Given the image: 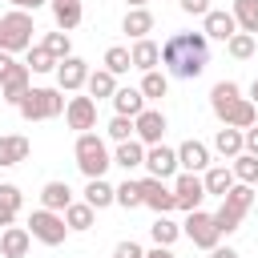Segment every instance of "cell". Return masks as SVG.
Segmentation results:
<instances>
[{"label": "cell", "instance_id": "1", "mask_svg": "<svg viewBox=\"0 0 258 258\" xmlns=\"http://www.w3.org/2000/svg\"><path fill=\"white\" fill-rule=\"evenodd\" d=\"M161 64L169 69V77L177 81H194L206 73L210 64V36L206 32H173L161 44Z\"/></svg>", "mask_w": 258, "mask_h": 258}, {"label": "cell", "instance_id": "2", "mask_svg": "<svg viewBox=\"0 0 258 258\" xmlns=\"http://www.w3.org/2000/svg\"><path fill=\"white\" fill-rule=\"evenodd\" d=\"M210 109L222 125H234V129H250L258 121V105L250 97H242V85L238 81H218L210 89Z\"/></svg>", "mask_w": 258, "mask_h": 258}, {"label": "cell", "instance_id": "3", "mask_svg": "<svg viewBox=\"0 0 258 258\" xmlns=\"http://www.w3.org/2000/svg\"><path fill=\"white\" fill-rule=\"evenodd\" d=\"M73 157H77V169L85 177H105V169L113 165V153H109V145H105L101 133H77Z\"/></svg>", "mask_w": 258, "mask_h": 258}, {"label": "cell", "instance_id": "4", "mask_svg": "<svg viewBox=\"0 0 258 258\" xmlns=\"http://www.w3.org/2000/svg\"><path fill=\"white\" fill-rule=\"evenodd\" d=\"M32 32H36L32 12H24V8L4 12L0 16V52H28L32 48Z\"/></svg>", "mask_w": 258, "mask_h": 258}, {"label": "cell", "instance_id": "5", "mask_svg": "<svg viewBox=\"0 0 258 258\" xmlns=\"http://www.w3.org/2000/svg\"><path fill=\"white\" fill-rule=\"evenodd\" d=\"M64 97H60V89H28L24 93V101L16 105V113L24 117V121H52V117H60L64 113Z\"/></svg>", "mask_w": 258, "mask_h": 258}, {"label": "cell", "instance_id": "6", "mask_svg": "<svg viewBox=\"0 0 258 258\" xmlns=\"http://www.w3.org/2000/svg\"><path fill=\"white\" fill-rule=\"evenodd\" d=\"M28 234L36 238V242H44V246H60L64 238H69V222H64V214H56V210H32V218H28Z\"/></svg>", "mask_w": 258, "mask_h": 258}, {"label": "cell", "instance_id": "7", "mask_svg": "<svg viewBox=\"0 0 258 258\" xmlns=\"http://www.w3.org/2000/svg\"><path fill=\"white\" fill-rule=\"evenodd\" d=\"M181 234H185L198 250H214V246L222 242V230H218L214 214H206V210H189L185 222H181Z\"/></svg>", "mask_w": 258, "mask_h": 258}, {"label": "cell", "instance_id": "8", "mask_svg": "<svg viewBox=\"0 0 258 258\" xmlns=\"http://www.w3.org/2000/svg\"><path fill=\"white\" fill-rule=\"evenodd\" d=\"M173 198H177V210H185V214H189V210H202V202H206L210 194H206V181H202L198 173H189V169H185V173H177V177H173Z\"/></svg>", "mask_w": 258, "mask_h": 258}, {"label": "cell", "instance_id": "9", "mask_svg": "<svg viewBox=\"0 0 258 258\" xmlns=\"http://www.w3.org/2000/svg\"><path fill=\"white\" fill-rule=\"evenodd\" d=\"M165 129H169V121H165V113L161 109H141L137 117H133V137L141 141V145H157L161 137H165Z\"/></svg>", "mask_w": 258, "mask_h": 258}, {"label": "cell", "instance_id": "10", "mask_svg": "<svg viewBox=\"0 0 258 258\" xmlns=\"http://www.w3.org/2000/svg\"><path fill=\"white\" fill-rule=\"evenodd\" d=\"M64 121H69V129H77V133L97 129V101H93V97H69Z\"/></svg>", "mask_w": 258, "mask_h": 258}, {"label": "cell", "instance_id": "11", "mask_svg": "<svg viewBox=\"0 0 258 258\" xmlns=\"http://www.w3.org/2000/svg\"><path fill=\"white\" fill-rule=\"evenodd\" d=\"M145 169H149V177H173L181 165H177V149H169V145H145Z\"/></svg>", "mask_w": 258, "mask_h": 258}, {"label": "cell", "instance_id": "12", "mask_svg": "<svg viewBox=\"0 0 258 258\" xmlns=\"http://www.w3.org/2000/svg\"><path fill=\"white\" fill-rule=\"evenodd\" d=\"M89 85V64L81 60V56H64L60 64H56V89L60 93H77V89H85Z\"/></svg>", "mask_w": 258, "mask_h": 258}, {"label": "cell", "instance_id": "13", "mask_svg": "<svg viewBox=\"0 0 258 258\" xmlns=\"http://www.w3.org/2000/svg\"><path fill=\"white\" fill-rule=\"evenodd\" d=\"M141 198H145V206H149L153 214L177 210V198H173V189H169L161 177H141Z\"/></svg>", "mask_w": 258, "mask_h": 258}, {"label": "cell", "instance_id": "14", "mask_svg": "<svg viewBox=\"0 0 258 258\" xmlns=\"http://www.w3.org/2000/svg\"><path fill=\"white\" fill-rule=\"evenodd\" d=\"M202 32H206L210 40H222V44H226V40H230L234 32H242V28H238V20H234V12H222V8H210V12L202 16Z\"/></svg>", "mask_w": 258, "mask_h": 258}, {"label": "cell", "instance_id": "15", "mask_svg": "<svg viewBox=\"0 0 258 258\" xmlns=\"http://www.w3.org/2000/svg\"><path fill=\"white\" fill-rule=\"evenodd\" d=\"M28 77H32V69H28V64H12V73L0 81V97H4L8 105H20V101H24V93L32 89V85H28Z\"/></svg>", "mask_w": 258, "mask_h": 258}, {"label": "cell", "instance_id": "16", "mask_svg": "<svg viewBox=\"0 0 258 258\" xmlns=\"http://www.w3.org/2000/svg\"><path fill=\"white\" fill-rule=\"evenodd\" d=\"M177 165L181 169H189V173H206L210 169V145H202V141H181L177 145Z\"/></svg>", "mask_w": 258, "mask_h": 258}, {"label": "cell", "instance_id": "17", "mask_svg": "<svg viewBox=\"0 0 258 258\" xmlns=\"http://www.w3.org/2000/svg\"><path fill=\"white\" fill-rule=\"evenodd\" d=\"M28 246H32V234L24 226H4V234H0V258H24Z\"/></svg>", "mask_w": 258, "mask_h": 258}, {"label": "cell", "instance_id": "18", "mask_svg": "<svg viewBox=\"0 0 258 258\" xmlns=\"http://www.w3.org/2000/svg\"><path fill=\"white\" fill-rule=\"evenodd\" d=\"M214 149L222 153V157H238V153H246V129H234V125H222L218 133H214Z\"/></svg>", "mask_w": 258, "mask_h": 258}, {"label": "cell", "instance_id": "19", "mask_svg": "<svg viewBox=\"0 0 258 258\" xmlns=\"http://www.w3.org/2000/svg\"><path fill=\"white\" fill-rule=\"evenodd\" d=\"M113 165H121L125 173H129V169H141V165H145V145H141L137 137L117 141V149H113Z\"/></svg>", "mask_w": 258, "mask_h": 258}, {"label": "cell", "instance_id": "20", "mask_svg": "<svg viewBox=\"0 0 258 258\" xmlns=\"http://www.w3.org/2000/svg\"><path fill=\"white\" fill-rule=\"evenodd\" d=\"M40 206L64 214V210L73 206V189H69V181H44V185H40Z\"/></svg>", "mask_w": 258, "mask_h": 258}, {"label": "cell", "instance_id": "21", "mask_svg": "<svg viewBox=\"0 0 258 258\" xmlns=\"http://www.w3.org/2000/svg\"><path fill=\"white\" fill-rule=\"evenodd\" d=\"M28 153H32L28 137H20V133L0 137V165H20V161H28Z\"/></svg>", "mask_w": 258, "mask_h": 258}, {"label": "cell", "instance_id": "22", "mask_svg": "<svg viewBox=\"0 0 258 258\" xmlns=\"http://www.w3.org/2000/svg\"><path fill=\"white\" fill-rule=\"evenodd\" d=\"M129 56H133V69L149 73V69H157V64H161V44H153L149 36H141V40H133Z\"/></svg>", "mask_w": 258, "mask_h": 258}, {"label": "cell", "instance_id": "23", "mask_svg": "<svg viewBox=\"0 0 258 258\" xmlns=\"http://www.w3.org/2000/svg\"><path fill=\"white\" fill-rule=\"evenodd\" d=\"M52 20H56V28L73 32V28L85 20V8H81V0H52Z\"/></svg>", "mask_w": 258, "mask_h": 258}, {"label": "cell", "instance_id": "24", "mask_svg": "<svg viewBox=\"0 0 258 258\" xmlns=\"http://www.w3.org/2000/svg\"><path fill=\"white\" fill-rule=\"evenodd\" d=\"M202 181H206V194L226 198V194H230V185H234L238 177H234V169H230V165H210V169L202 173Z\"/></svg>", "mask_w": 258, "mask_h": 258}, {"label": "cell", "instance_id": "25", "mask_svg": "<svg viewBox=\"0 0 258 258\" xmlns=\"http://www.w3.org/2000/svg\"><path fill=\"white\" fill-rule=\"evenodd\" d=\"M20 206H24L20 185L4 181V185H0V226H12V222H16V214H20Z\"/></svg>", "mask_w": 258, "mask_h": 258}, {"label": "cell", "instance_id": "26", "mask_svg": "<svg viewBox=\"0 0 258 258\" xmlns=\"http://www.w3.org/2000/svg\"><path fill=\"white\" fill-rule=\"evenodd\" d=\"M85 202H89L93 210H105V206L117 202V185H109L105 177H89V185H85Z\"/></svg>", "mask_w": 258, "mask_h": 258}, {"label": "cell", "instance_id": "27", "mask_svg": "<svg viewBox=\"0 0 258 258\" xmlns=\"http://www.w3.org/2000/svg\"><path fill=\"white\" fill-rule=\"evenodd\" d=\"M121 28H125L133 40H141V36L153 32V12H149V8H129L125 20H121Z\"/></svg>", "mask_w": 258, "mask_h": 258}, {"label": "cell", "instance_id": "28", "mask_svg": "<svg viewBox=\"0 0 258 258\" xmlns=\"http://www.w3.org/2000/svg\"><path fill=\"white\" fill-rule=\"evenodd\" d=\"M113 109L125 113V117H137V113L145 109V93H141V85H137V89H129V85L117 89V93H113Z\"/></svg>", "mask_w": 258, "mask_h": 258}, {"label": "cell", "instance_id": "29", "mask_svg": "<svg viewBox=\"0 0 258 258\" xmlns=\"http://www.w3.org/2000/svg\"><path fill=\"white\" fill-rule=\"evenodd\" d=\"M149 238H153V246H173V242L181 238V226H177L169 214H157V222L149 226Z\"/></svg>", "mask_w": 258, "mask_h": 258}, {"label": "cell", "instance_id": "30", "mask_svg": "<svg viewBox=\"0 0 258 258\" xmlns=\"http://www.w3.org/2000/svg\"><path fill=\"white\" fill-rule=\"evenodd\" d=\"M85 89H89L93 101H101V97L113 101V93H117V77H113L109 69H97V73H89V85H85Z\"/></svg>", "mask_w": 258, "mask_h": 258}, {"label": "cell", "instance_id": "31", "mask_svg": "<svg viewBox=\"0 0 258 258\" xmlns=\"http://www.w3.org/2000/svg\"><path fill=\"white\" fill-rule=\"evenodd\" d=\"M234 20H238V28L242 32H250V36H258V0H234Z\"/></svg>", "mask_w": 258, "mask_h": 258}, {"label": "cell", "instance_id": "32", "mask_svg": "<svg viewBox=\"0 0 258 258\" xmlns=\"http://www.w3.org/2000/svg\"><path fill=\"white\" fill-rule=\"evenodd\" d=\"M93 206L89 202H73L69 210H64V222H69V230H77V234H85V230H93Z\"/></svg>", "mask_w": 258, "mask_h": 258}, {"label": "cell", "instance_id": "33", "mask_svg": "<svg viewBox=\"0 0 258 258\" xmlns=\"http://www.w3.org/2000/svg\"><path fill=\"white\" fill-rule=\"evenodd\" d=\"M141 93H145V101H161V97L169 93V77L157 73V69H149V73L141 77Z\"/></svg>", "mask_w": 258, "mask_h": 258}, {"label": "cell", "instance_id": "34", "mask_svg": "<svg viewBox=\"0 0 258 258\" xmlns=\"http://www.w3.org/2000/svg\"><path fill=\"white\" fill-rule=\"evenodd\" d=\"M254 48H258V40H254L250 32H234V36L226 40V52H230L234 60H250V56H254Z\"/></svg>", "mask_w": 258, "mask_h": 258}, {"label": "cell", "instance_id": "35", "mask_svg": "<svg viewBox=\"0 0 258 258\" xmlns=\"http://www.w3.org/2000/svg\"><path fill=\"white\" fill-rule=\"evenodd\" d=\"M24 64H28L32 73H56V64H60V60H56V56H52V52H48L44 44H32V48H28V60H24Z\"/></svg>", "mask_w": 258, "mask_h": 258}, {"label": "cell", "instance_id": "36", "mask_svg": "<svg viewBox=\"0 0 258 258\" xmlns=\"http://www.w3.org/2000/svg\"><path fill=\"white\" fill-rule=\"evenodd\" d=\"M230 169H234V177H238V181H246V185H258V157H254V153H238Z\"/></svg>", "mask_w": 258, "mask_h": 258}, {"label": "cell", "instance_id": "37", "mask_svg": "<svg viewBox=\"0 0 258 258\" xmlns=\"http://www.w3.org/2000/svg\"><path fill=\"white\" fill-rule=\"evenodd\" d=\"M105 69H109L113 77H121V73H129V69H133V56H129V48H121V44H113V48H105Z\"/></svg>", "mask_w": 258, "mask_h": 258}, {"label": "cell", "instance_id": "38", "mask_svg": "<svg viewBox=\"0 0 258 258\" xmlns=\"http://www.w3.org/2000/svg\"><path fill=\"white\" fill-rule=\"evenodd\" d=\"M222 202H230L234 210L250 214V206H254V185H246V181H234V185H230V194H226Z\"/></svg>", "mask_w": 258, "mask_h": 258}, {"label": "cell", "instance_id": "39", "mask_svg": "<svg viewBox=\"0 0 258 258\" xmlns=\"http://www.w3.org/2000/svg\"><path fill=\"white\" fill-rule=\"evenodd\" d=\"M242 218H246V214H242V210H234L230 202H222V206L214 210V222H218V230H222V234H234V230L242 226Z\"/></svg>", "mask_w": 258, "mask_h": 258}, {"label": "cell", "instance_id": "40", "mask_svg": "<svg viewBox=\"0 0 258 258\" xmlns=\"http://www.w3.org/2000/svg\"><path fill=\"white\" fill-rule=\"evenodd\" d=\"M117 206H125V210H137V206H145V198H141V181H121L117 185Z\"/></svg>", "mask_w": 258, "mask_h": 258}, {"label": "cell", "instance_id": "41", "mask_svg": "<svg viewBox=\"0 0 258 258\" xmlns=\"http://www.w3.org/2000/svg\"><path fill=\"white\" fill-rule=\"evenodd\" d=\"M40 44H44V48H48V52H52L56 60L73 56V40H69V32H64V28H60V32H48V36H44Z\"/></svg>", "mask_w": 258, "mask_h": 258}, {"label": "cell", "instance_id": "42", "mask_svg": "<svg viewBox=\"0 0 258 258\" xmlns=\"http://www.w3.org/2000/svg\"><path fill=\"white\" fill-rule=\"evenodd\" d=\"M105 133H109V141H129V137H133V117L117 113V117L105 125Z\"/></svg>", "mask_w": 258, "mask_h": 258}, {"label": "cell", "instance_id": "43", "mask_svg": "<svg viewBox=\"0 0 258 258\" xmlns=\"http://www.w3.org/2000/svg\"><path fill=\"white\" fill-rule=\"evenodd\" d=\"M113 258H145V250H141L137 242H117V250H113Z\"/></svg>", "mask_w": 258, "mask_h": 258}, {"label": "cell", "instance_id": "44", "mask_svg": "<svg viewBox=\"0 0 258 258\" xmlns=\"http://www.w3.org/2000/svg\"><path fill=\"white\" fill-rule=\"evenodd\" d=\"M181 12H189V16H206V12H210V0H181Z\"/></svg>", "mask_w": 258, "mask_h": 258}, {"label": "cell", "instance_id": "45", "mask_svg": "<svg viewBox=\"0 0 258 258\" xmlns=\"http://www.w3.org/2000/svg\"><path fill=\"white\" fill-rule=\"evenodd\" d=\"M246 153H254V157H258V121L246 129Z\"/></svg>", "mask_w": 258, "mask_h": 258}, {"label": "cell", "instance_id": "46", "mask_svg": "<svg viewBox=\"0 0 258 258\" xmlns=\"http://www.w3.org/2000/svg\"><path fill=\"white\" fill-rule=\"evenodd\" d=\"M12 8H24V12H36L40 4H52V0H8Z\"/></svg>", "mask_w": 258, "mask_h": 258}, {"label": "cell", "instance_id": "47", "mask_svg": "<svg viewBox=\"0 0 258 258\" xmlns=\"http://www.w3.org/2000/svg\"><path fill=\"white\" fill-rule=\"evenodd\" d=\"M210 258H242V254H238L234 246H214V250H210Z\"/></svg>", "mask_w": 258, "mask_h": 258}, {"label": "cell", "instance_id": "48", "mask_svg": "<svg viewBox=\"0 0 258 258\" xmlns=\"http://www.w3.org/2000/svg\"><path fill=\"white\" fill-rule=\"evenodd\" d=\"M12 64H16V60H12V52H0V81L12 73Z\"/></svg>", "mask_w": 258, "mask_h": 258}, {"label": "cell", "instance_id": "49", "mask_svg": "<svg viewBox=\"0 0 258 258\" xmlns=\"http://www.w3.org/2000/svg\"><path fill=\"white\" fill-rule=\"evenodd\" d=\"M145 258H173V250L169 246H153V250H145Z\"/></svg>", "mask_w": 258, "mask_h": 258}, {"label": "cell", "instance_id": "50", "mask_svg": "<svg viewBox=\"0 0 258 258\" xmlns=\"http://www.w3.org/2000/svg\"><path fill=\"white\" fill-rule=\"evenodd\" d=\"M250 101L258 105V77H254V85H250Z\"/></svg>", "mask_w": 258, "mask_h": 258}, {"label": "cell", "instance_id": "51", "mask_svg": "<svg viewBox=\"0 0 258 258\" xmlns=\"http://www.w3.org/2000/svg\"><path fill=\"white\" fill-rule=\"evenodd\" d=\"M145 4H149V0H129V8H145Z\"/></svg>", "mask_w": 258, "mask_h": 258}]
</instances>
